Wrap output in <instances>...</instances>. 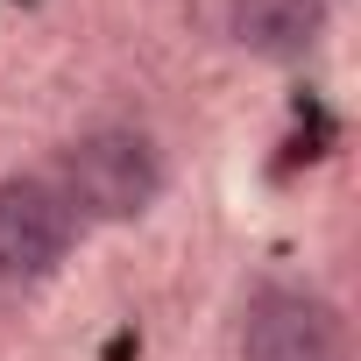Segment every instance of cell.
<instances>
[{
  "label": "cell",
  "mask_w": 361,
  "mask_h": 361,
  "mask_svg": "<svg viewBox=\"0 0 361 361\" xmlns=\"http://www.w3.org/2000/svg\"><path fill=\"white\" fill-rule=\"evenodd\" d=\"M50 185L64 192L78 220H135L163 192V156L142 128H92L57 156Z\"/></svg>",
  "instance_id": "obj_1"
},
{
  "label": "cell",
  "mask_w": 361,
  "mask_h": 361,
  "mask_svg": "<svg viewBox=\"0 0 361 361\" xmlns=\"http://www.w3.org/2000/svg\"><path fill=\"white\" fill-rule=\"evenodd\" d=\"M78 213L50 177H0V283H36L71 255Z\"/></svg>",
  "instance_id": "obj_2"
},
{
  "label": "cell",
  "mask_w": 361,
  "mask_h": 361,
  "mask_svg": "<svg viewBox=\"0 0 361 361\" xmlns=\"http://www.w3.org/2000/svg\"><path fill=\"white\" fill-rule=\"evenodd\" d=\"M241 361H340L333 305L305 290H262L241 319Z\"/></svg>",
  "instance_id": "obj_3"
},
{
  "label": "cell",
  "mask_w": 361,
  "mask_h": 361,
  "mask_svg": "<svg viewBox=\"0 0 361 361\" xmlns=\"http://www.w3.org/2000/svg\"><path fill=\"white\" fill-rule=\"evenodd\" d=\"M227 29L255 57H305L326 36V0H227Z\"/></svg>",
  "instance_id": "obj_4"
}]
</instances>
